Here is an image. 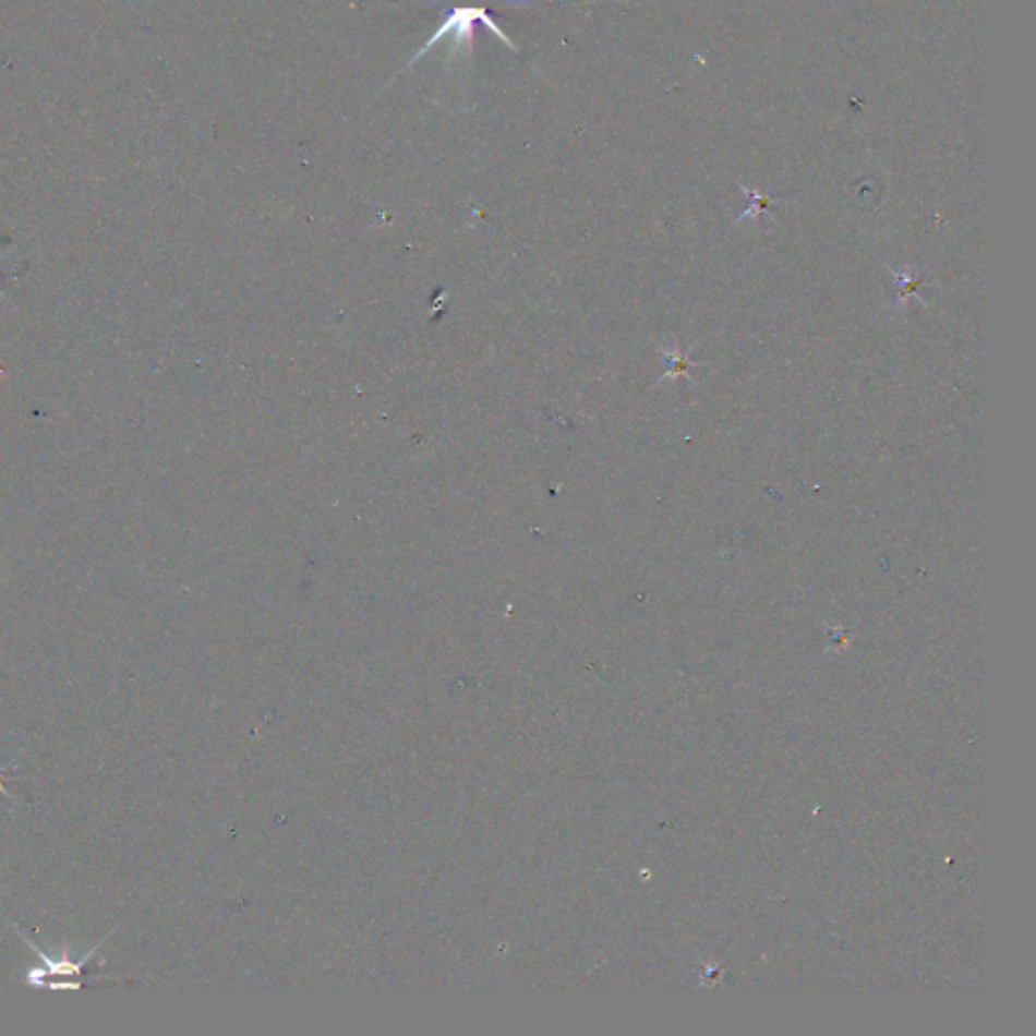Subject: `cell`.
<instances>
[{
    "label": "cell",
    "instance_id": "2",
    "mask_svg": "<svg viewBox=\"0 0 1036 1036\" xmlns=\"http://www.w3.org/2000/svg\"><path fill=\"white\" fill-rule=\"evenodd\" d=\"M2 771H4V768H0V794H4V796H9V794H7V790L2 787Z\"/></svg>",
    "mask_w": 1036,
    "mask_h": 1036
},
{
    "label": "cell",
    "instance_id": "1",
    "mask_svg": "<svg viewBox=\"0 0 1036 1036\" xmlns=\"http://www.w3.org/2000/svg\"><path fill=\"white\" fill-rule=\"evenodd\" d=\"M477 23H482L484 27L491 28L492 35H496L501 41L508 45L513 51H518L517 45L515 41L506 35L503 28L496 25V21L492 19L491 14L486 13V9L482 7H458L454 9L451 13L442 21V25L435 28V33L430 35V39L421 45V49H418L413 57L409 59L407 68H411L413 63H418L421 57L425 56L432 47H435L437 43L442 39H451V51H462L466 49L470 53L472 49V43H474V25Z\"/></svg>",
    "mask_w": 1036,
    "mask_h": 1036
}]
</instances>
